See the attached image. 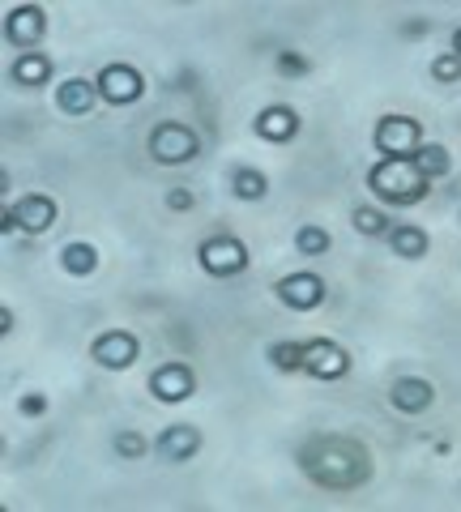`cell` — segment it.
<instances>
[{
  "label": "cell",
  "mask_w": 461,
  "mask_h": 512,
  "mask_svg": "<svg viewBox=\"0 0 461 512\" xmlns=\"http://www.w3.org/2000/svg\"><path fill=\"white\" fill-rule=\"evenodd\" d=\"M116 453L124 457V461H141L150 453V444H146V436H141V431H120L116 436Z\"/></svg>",
  "instance_id": "25"
},
{
  "label": "cell",
  "mask_w": 461,
  "mask_h": 512,
  "mask_svg": "<svg viewBox=\"0 0 461 512\" xmlns=\"http://www.w3.org/2000/svg\"><path fill=\"white\" fill-rule=\"evenodd\" d=\"M432 77H436L440 86H453V82H461V56H453V52L436 56V60H432Z\"/></svg>",
  "instance_id": "26"
},
{
  "label": "cell",
  "mask_w": 461,
  "mask_h": 512,
  "mask_svg": "<svg viewBox=\"0 0 461 512\" xmlns=\"http://www.w3.org/2000/svg\"><path fill=\"white\" fill-rule=\"evenodd\" d=\"M389 248L393 256H402V261H419V256H427V248H432V239H427L423 227H415V222H402V227H389Z\"/></svg>",
  "instance_id": "17"
},
{
  "label": "cell",
  "mask_w": 461,
  "mask_h": 512,
  "mask_svg": "<svg viewBox=\"0 0 461 512\" xmlns=\"http://www.w3.org/2000/svg\"><path fill=\"white\" fill-rule=\"evenodd\" d=\"M295 133H299V116H295V107L274 103V107L257 111V137H265V141H291Z\"/></svg>",
  "instance_id": "16"
},
{
  "label": "cell",
  "mask_w": 461,
  "mask_h": 512,
  "mask_svg": "<svg viewBox=\"0 0 461 512\" xmlns=\"http://www.w3.org/2000/svg\"><path fill=\"white\" fill-rule=\"evenodd\" d=\"M9 77H13L18 86H26V90L47 86V82H52V56H43V52H22L18 60H13Z\"/></svg>",
  "instance_id": "18"
},
{
  "label": "cell",
  "mask_w": 461,
  "mask_h": 512,
  "mask_svg": "<svg viewBox=\"0 0 461 512\" xmlns=\"http://www.w3.org/2000/svg\"><path fill=\"white\" fill-rule=\"evenodd\" d=\"M329 244H333V239H329L325 227H299V231H295V248L304 252V256H325Z\"/></svg>",
  "instance_id": "23"
},
{
  "label": "cell",
  "mask_w": 461,
  "mask_h": 512,
  "mask_svg": "<svg viewBox=\"0 0 461 512\" xmlns=\"http://www.w3.org/2000/svg\"><path fill=\"white\" fill-rule=\"evenodd\" d=\"M231 192H235L240 201H261L265 192H269L265 171H257V167H235V171H231Z\"/></svg>",
  "instance_id": "20"
},
{
  "label": "cell",
  "mask_w": 461,
  "mask_h": 512,
  "mask_svg": "<svg viewBox=\"0 0 461 512\" xmlns=\"http://www.w3.org/2000/svg\"><path fill=\"white\" fill-rule=\"evenodd\" d=\"M90 359L107 367V372H124V367L137 363V338L129 329H111V333H99L90 346Z\"/></svg>",
  "instance_id": "8"
},
{
  "label": "cell",
  "mask_w": 461,
  "mask_h": 512,
  "mask_svg": "<svg viewBox=\"0 0 461 512\" xmlns=\"http://www.w3.org/2000/svg\"><path fill=\"white\" fill-rule=\"evenodd\" d=\"M308 69H312L308 56H299V52H282L278 56V73H286V77H304Z\"/></svg>",
  "instance_id": "27"
},
{
  "label": "cell",
  "mask_w": 461,
  "mask_h": 512,
  "mask_svg": "<svg viewBox=\"0 0 461 512\" xmlns=\"http://www.w3.org/2000/svg\"><path fill=\"white\" fill-rule=\"evenodd\" d=\"M94 82H99L103 103H111V107H129V103H137L141 94H146V77H141L133 64H107Z\"/></svg>",
  "instance_id": "6"
},
{
  "label": "cell",
  "mask_w": 461,
  "mask_h": 512,
  "mask_svg": "<svg viewBox=\"0 0 461 512\" xmlns=\"http://www.w3.org/2000/svg\"><path fill=\"white\" fill-rule=\"evenodd\" d=\"M368 188L376 192L385 205L402 210V205H415L427 197L432 180L415 167V158H380V163L368 171Z\"/></svg>",
  "instance_id": "2"
},
{
  "label": "cell",
  "mask_w": 461,
  "mask_h": 512,
  "mask_svg": "<svg viewBox=\"0 0 461 512\" xmlns=\"http://www.w3.org/2000/svg\"><path fill=\"white\" fill-rule=\"evenodd\" d=\"M453 56H461V26L453 30Z\"/></svg>",
  "instance_id": "31"
},
{
  "label": "cell",
  "mask_w": 461,
  "mask_h": 512,
  "mask_svg": "<svg viewBox=\"0 0 461 512\" xmlns=\"http://www.w3.org/2000/svg\"><path fill=\"white\" fill-rule=\"evenodd\" d=\"M0 333H13V312L0 308Z\"/></svg>",
  "instance_id": "30"
},
{
  "label": "cell",
  "mask_w": 461,
  "mask_h": 512,
  "mask_svg": "<svg viewBox=\"0 0 461 512\" xmlns=\"http://www.w3.org/2000/svg\"><path fill=\"white\" fill-rule=\"evenodd\" d=\"M13 218V227L26 231V235H43L47 227H56V201L52 197H43V192H26V197L18 205H9L5 210Z\"/></svg>",
  "instance_id": "10"
},
{
  "label": "cell",
  "mask_w": 461,
  "mask_h": 512,
  "mask_svg": "<svg viewBox=\"0 0 461 512\" xmlns=\"http://www.w3.org/2000/svg\"><path fill=\"white\" fill-rule=\"evenodd\" d=\"M278 299L286 303L291 312H312V308H321L325 303V278L321 274H286L278 282Z\"/></svg>",
  "instance_id": "11"
},
{
  "label": "cell",
  "mask_w": 461,
  "mask_h": 512,
  "mask_svg": "<svg viewBox=\"0 0 461 512\" xmlns=\"http://www.w3.org/2000/svg\"><path fill=\"white\" fill-rule=\"evenodd\" d=\"M423 146V128L415 116H385L376 124V150L385 158H415Z\"/></svg>",
  "instance_id": "5"
},
{
  "label": "cell",
  "mask_w": 461,
  "mask_h": 512,
  "mask_svg": "<svg viewBox=\"0 0 461 512\" xmlns=\"http://www.w3.org/2000/svg\"><path fill=\"white\" fill-rule=\"evenodd\" d=\"M150 154H154V163H163V167H180L201 154V141L188 124L163 120V124H154V133H150Z\"/></svg>",
  "instance_id": "3"
},
{
  "label": "cell",
  "mask_w": 461,
  "mask_h": 512,
  "mask_svg": "<svg viewBox=\"0 0 461 512\" xmlns=\"http://www.w3.org/2000/svg\"><path fill=\"white\" fill-rule=\"evenodd\" d=\"M43 35H47V13H43V5H18V9H9L5 39L13 47H39Z\"/></svg>",
  "instance_id": "12"
},
{
  "label": "cell",
  "mask_w": 461,
  "mask_h": 512,
  "mask_svg": "<svg viewBox=\"0 0 461 512\" xmlns=\"http://www.w3.org/2000/svg\"><path fill=\"white\" fill-rule=\"evenodd\" d=\"M299 470L325 491H359L372 478V453L351 436H312L299 444Z\"/></svg>",
  "instance_id": "1"
},
{
  "label": "cell",
  "mask_w": 461,
  "mask_h": 512,
  "mask_svg": "<svg viewBox=\"0 0 461 512\" xmlns=\"http://www.w3.org/2000/svg\"><path fill=\"white\" fill-rule=\"evenodd\" d=\"M193 389H197V376H193V367H188V363H163V367H158V372L150 376V393H154L163 406L188 402V397H193Z\"/></svg>",
  "instance_id": "9"
},
{
  "label": "cell",
  "mask_w": 461,
  "mask_h": 512,
  "mask_svg": "<svg viewBox=\"0 0 461 512\" xmlns=\"http://www.w3.org/2000/svg\"><path fill=\"white\" fill-rule=\"evenodd\" d=\"M351 222H355L359 235H389V218L380 210H372V205H359V210L351 214Z\"/></svg>",
  "instance_id": "24"
},
{
  "label": "cell",
  "mask_w": 461,
  "mask_h": 512,
  "mask_svg": "<svg viewBox=\"0 0 461 512\" xmlns=\"http://www.w3.org/2000/svg\"><path fill=\"white\" fill-rule=\"evenodd\" d=\"M18 410L26 414V419H39V414H47V397L43 393H22L18 397Z\"/></svg>",
  "instance_id": "28"
},
{
  "label": "cell",
  "mask_w": 461,
  "mask_h": 512,
  "mask_svg": "<svg viewBox=\"0 0 461 512\" xmlns=\"http://www.w3.org/2000/svg\"><path fill=\"white\" fill-rule=\"evenodd\" d=\"M99 99H103L99 82H90V77H69V82L56 86V107L65 111V116H90Z\"/></svg>",
  "instance_id": "13"
},
{
  "label": "cell",
  "mask_w": 461,
  "mask_h": 512,
  "mask_svg": "<svg viewBox=\"0 0 461 512\" xmlns=\"http://www.w3.org/2000/svg\"><path fill=\"white\" fill-rule=\"evenodd\" d=\"M60 265H65V274H73V278H86V274H94L99 269V252H94V244H65V252H60Z\"/></svg>",
  "instance_id": "19"
},
{
  "label": "cell",
  "mask_w": 461,
  "mask_h": 512,
  "mask_svg": "<svg viewBox=\"0 0 461 512\" xmlns=\"http://www.w3.org/2000/svg\"><path fill=\"white\" fill-rule=\"evenodd\" d=\"M167 205H171V210H193V192H188V188H171Z\"/></svg>",
  "instance_id": "29"
},
{
  "label": "cell",
  "mask_w": 461,
  "mask_h": 512,
  "mask_svg": "<svg viewBox=\"0 0 461 512\" xmlns=\"http://www.w3.org/2000/svg\"><path fill=\"white\" fill-rule=\"evenodd\" d=\"M197 448H201V431L193 423H171L154 440V453L163 461H188V457H197Z\"/></svg>",
  "instance_id": "14"
},
{
  "label": "cell",
  "mask_w": 461,
  "mask_h": 512,
  "mask_svg": "<svg viewBox=\"0 0 461 512\" xmlns=\"http://www.w3.org/2000/svg\"><path fill=\"white\" fill-rule=\"evenodd\" d=\"M269 359H274L278 372H304V342H274Z\"/></svg>",
  "instance_id": "22"
},
{
  "label": "cell",
  "mask_w": 461,
  "mask_h": 512,
  "mask_svg": "<svg viewBox=\"0 0 461 512\" xmlns=\"http://www.w3.org/2000/svg\"><path fill=\"white\" fill-rule=\"evenodd\" d=\"M197 261H201L205 274L235 278V274H244V269H248V244H244V239H235V235H210L197 248Z\"/></svg>",
  "instance_id": "4"
},
{
  "label": "cell",
  "mask_w": 461,
  "mask_h": 512,
  "mask_svg": "<svg viewBox=\"0 0 461 512\" xmlns=\"http://www.w3.org/2000/svg\"><path fill=\"white\" fill-rule=\"evenodd\" d=\"M304 372L316 380H342L351 372V355L329 338H312V342H304Z\"/></svg>",
  "instance_id": "7"
},
{
  "label": "cell",
  "mask_w": 461,
  "mask_h": 512,
  "mask_svg": "<svg viewBox=\"0 0 461 512\" xmlns=\"http://www.w3.org/2000/svg\"><path fill=\"white\" fill-rule=\"evenodd\" d=\"M389 402L402 410V414H423L427 406L436 402V389H432V380H419V376H402V380H393V389H389Z\"/></svg>",
  "instance_id": "15"
},
{
  "label": "cell",
  "mask_w": 461,
  "mask_h": 512,
  "mask_svg": "<svg viewBox=\"0 0 461 512\" xmlns=\"http://www.w3.org/2000/svg\"><path fill=\"white\" fill-rule=\"evenodd\" d=\"M415 167L427 175V180H440V175H449L453 158H449V150H444L440 141H427V146H419V154H415Z\"/></svg>",
  "instance_id": "21"
}]
</instances>
